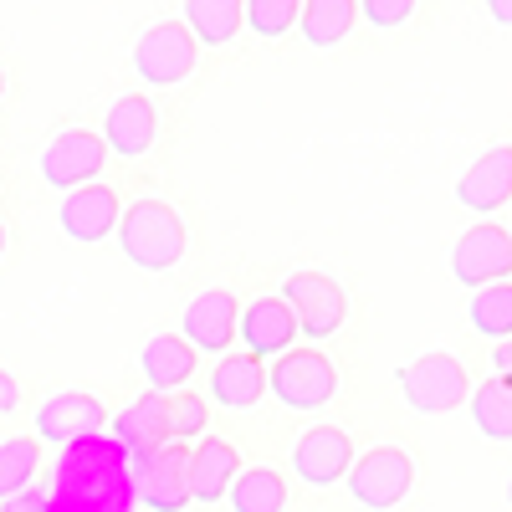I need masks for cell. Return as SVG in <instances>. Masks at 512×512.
<instances>
[{"label": "cell", "instance_id": "obj_31", "mask_svg": "<svg viewBox=\"0 0 512 512\" xmlns=\"http://www.w3.org/2000/svg\"><path fill=\"white\" fill-rule=\"evenodd\" d=\"M0 512H47V497H41V487H26V492L0 502Z\"/></svg>", "mask_w": 512, "mask_h": 512}, {"label": "cell", "instance_id": "obj_1", "mask_svg": "<svg viewBox=\"0 0 512 512\" xmlns=\"http://www.w3.org/2000/svg\"><path fill=\"white\" fill-rule=\"evenodd\" d=\"M41 497H47V512H139L128 456L108 431L62 446Z\"/></svg>", "mask_w": 512, "mask_h": 512}, {"label": "cell", "instance_id": "obj_2", "mask_svg": "<svg viewBox=\"0 0 512 512\" xmlns=\"http://www.w3.org/2000/svg\"><path fill=\"white\" fill-rule=\"evenodd\" d=\"M113 236H118L128 262L144 272H169L185 256V221L164 200H134L128 210H118Z\"/></svg>", "mask_w": 512, "mask_h": 512}, {"label": "cell", "instance_id": "obj_23", "mask_svg": "<svg viewBox=\"0 0 512 512\" xmlns=\"http://www.w3.org/2000/svg\"><path fill=\"white\" fill-rule=\"evenodd\" d=\"M359 21L354 0H297V31H303L313 47H338Z\"/></svg>", "mask_w": 512, "mask_h": 512}, {"label": "cell", "instance_id": "obj_28", "mask_svg": "<svg viewBox=\"0 0 512 512\" xmlns=\"http://www.w3.org/2000/svg\"><path fill=\"white\" fill-rule=\"evenodd\" d=\"M164 425H169V441H200L205 425H210V410H205V395H190V390H175L164 395Z\"/></svg>", "mask_w": 512, "mask_h": 512}, {"label": "cell", "instance_id": "obj_29", "mask_svg": "<svg viewBox=\"0 0 512 512\" xmlns=\"http://www.w3.org/2000/svg\"><path fill=\"white\" fill-rule=\"evenodd\" d=\"M241 26L262 41H282L297 26V0H241Z\"/></svg>", "mask_w": 512, "mask_h": 512}, {"label": "cell", "instance_id": "obj_26", "mask_svg": "<svg viewBox=\"0 0 512 512\" xmlns=\"http://www.w3.org/2000/svg\"><path fill=\"white\" fill-rule=\"evenodd\" d=\"M41 472V441L36 436H11L0 441V502L26 492Z\"/></svg>", "mask_w": 512, "mask_h": 512}, {"label": "cell", "instance_id": "obj_24", "mask_svg": "<svg viewBox=\"0 0 512 512\" xmlns=\"http://www.w3.org/2000/svg\"><path fill=\"white\" fill-rule=\"evenodd\" d=\"M195 41L205 47H226L241 31V0H185V21H180Z\"/></svg>", "mask_w": 512, "mask_h": 512}, {"label": "cell", "instance_id": "obj_22", "mask_svg": "<svg viewBox=\"0 0 512 512\" xmlns=\"http://www.w3.org/2000/svg\"><path fill=\"white\" fill-rule=\"evenodd\" d=\"M287 477L272 466H241L236 482L226 487L231 512H287Z\"/></svg>", "mask_w": 512, "mask_h": 512}, {"label": "cell", "instance_id": "obj_12", "mask_svg": "<svg viewBox=\"0 0 512 512\" xmlns=\"http://www.w3.org/2000/svg\"><path fill=\"white\" fill-rule=\"evenodd\" d=\"M354 466V441L338 425H313L308 436H297L292 446V472L303 487H338L344 472Z\"/></svg>", "mask_w": 512, "mask_h": 512}, {"label": "cell", "instance_id": "obj_4", "mask_svg": "<svg viewBox=\"0 0 512 512\" xmlns=\"http://www.w3.org/2000/svg\"><path fill=\"white\" fill-rule=\"evenodd\" d=\"M267 390L287 405V410H323L338 395V364L318 349H287L267 364Z\"/></svg>", "mask_w": 512, "mask_h": 512}, {"label": "cell", "instance_id": "obj_20", "mask_svg": "<svg viewBox=\"0 0 512 512\" xmlns=\"http://www.w3.org/2000/svg\"><path fill=\"white\" fill-rule=\"evenodd\" d=\"M108 436L123 446V456H128V461H144L149 451H159V446L169 441V425H164V395L144 390L128 410H118V415H113Z\"/></svg>", "mask_w": 512, "mask_h": 512}, {"label": "cell", "instance_id": "obj_9", "mask_svg": "<svg viewBox=\"0 0 512 512\" xmlns=\"http://www.w3.org/2000/svg\"><path fill=\"white\" fill-rule=\"evenodd\" d=\"M103 169H108V149H103L98 134H88V128H67V134H57L41 149V180L62 195L77 190V185H93Z\"/></svg>", "mask_w": 512, "mask_h": 512}, {"label": "cell", "instance_id": "obj_18", "mask_svg": "<svg viewBox=\"0 0 512 512\" xmlns=\"http://www.w3.org/2000/svg\"><path fill=\"white\" fill-rule=\"evenodd\" d=\"M267 395V364L251 359L241 349H226L216 359V369H210V400H216L221 410H256Z\"/></svg>", "mask_w": 512, "mask_h": 512}, {"label": "cell", "instance_id": "obj_8", "mask_svg": "<svg viewBox=\"0 0 512 512\" xmlns=\"http://www.w3.org/2000/svg\"><path fill=\"white\" fill-rule=\"evenodd\" d=\"M200 41L180 26V21H154L139 41H134V72L149 82V88H175L195 72Z\"/></svg>", "mask_w": 512, "mask_h": 512}, {"label": "cell", "instance_id": "obj_17", "mask_svg": "<svg viewBox=\"0 0 512 512\" xmlns=\"http://www.w3.org/2000/svg\"><path fill=\"white\" fill-rule=\"evenodd\" d=\"M236 472H241V451L226 436L205 431L200 441H190V502L200 507L226 502V487L236 482Z\"/></svg>", "mask_w": 512, "mask_h": 512}, {"label": "cell", "instance_id": "obj_34", "mask_svg": "<svg viewBox=\"0 0 512 512\" xmlns=\"http://www.w3.org/2000/svg\"><path fill=\"white\" fill-rule=\"evenodd\" d=\"M507 369H512V349H507V338H502V344H497V374L507 379Z\"/></svg>", "mask_w": 512, "mask_h": 512}, {"label": "cell", "instance_id": "obj_19", "mask_svg": "<svg viewBox=\"0 0 512 512\" xmlns=\"http://www.w3.org/2000/svg\"><path fill=\"white\" fill-rule=\"evenodd\" d=\"M507 195H512V149H507V144L487 149V154L456 180V200H461L466 210H477V216H492V210H502Z\"/></svg>", "mask_w": 512, "mask_h": 512}, {"label": "cell", "instance_id": "obj_3", "mask_svg": "<svg viewBox=\"0 0 512 512\" xmlns=\"http://www.w3.org/2000/svg\"><path fill=\"white\" fill-rule=\"evenodd\" d=\"M344 482H349V497L359 507L390 512L415 487V461L405 446H369V451H354V466L344 472Z\"/></svg>", "mask_w": 512, "mask_h": 512}, {"label": "cell", "instance_id": "obj_25", "mask_svg": "<svg viewBox=\"0 0 512 512\" xmlns=\"http://www.w3.org/2000/svg\"><path fill=\"white\" fill-rule=\"evenodd\" d=\"M472 420H477V431L487 436V441H497V446H507L512 441V384L497 374V379H487V384H477L472 395Z\"/></svg>", "mask_w": 512, "mask_h": 512}, {"label": "cell", "instance_id": "obj_14", "mask_svg": "<svg viewBox=\"0 0 512 512\" xmlns=\"http://www.w3.org/2000/svg\"><path fill=\"white\" fill-rule=\"evenodd\" d=\"M98 139H103V149L118 154V159H144V154L154 149V139H159V108H154V98L123 93V98L108 108Z\"/></svg>", "mask_w": 512, "mask_h": 512}, {"label": "cell", "instance_id": "obj_27", "mask_svg": "<svg viewBox=\"0 0 512 512\" xmlns=\"http://www.w3.org/2000/svg\"><path fill=\"white\" fill-rule=\"evenodd\" d=\"M466 318H472V328L482 333V338H502L512 333V287L507 282H492V287H477V297H472V308H466Z\"/></svg>", "mask_w": 512, "mask_h": 512}, {"label": "cell", "instance_id": "obj_32", "mask_svg": "<svg viewBox=\"0 0 512 512\" xmlns=\"http://www.w3.org/2000/svg\"><path fill=\"white\" fill-rule=\"evenodd\" d=\"M16 405H21V384L11 369H0V415H11Z\"/></svg>", "mask_w": 512, "mask_h": 512}, {"label": "cell", "instance_id": "obj_7", "mask_svg": "<svg viewBox=\"0 0 512 512\" xmlns=\"http://www.w3.org/2000/svg\"><path fill=\"white\" fill-rule=\"evenodd\" d=\"M134 472V497L144 512H185L190 507V446L164 441L144 461H128Z\"/></svg>", "mask_w": 512, "mask_h": 512}, {"label": "cell", "instance_id": "obj_36", "mask_svg": "<svg viewBox=\"0 0 512 512\" xmlns=\"http://www.w3.org/2000/svg\"><path fill=\"white\" fill-rule=\"evenodd\" d=\"M0 98H6V72H0Z\"/></svg>", "mask_w": 512, "mask_h": 512}, {"label": "cell", "instance_id": "obj_30", "mask_svg": "<svg viewBox=\"0 0 512 512\" xmlns=\"http://www.w3.org/2000/svg\"><path fill=\"white\" fill-rule=\"evenodd\" d=\"M354 6H359V16L374 31H395V26H405L415 16V0H354Z\"/></svg>", "mask_w": 512, "mask_h": 512}, {"label": "cell", "instance_id": "obj_6", "mask_svg": "<svg viewBox=\"0 0 512 512\" xmlns=\"http://www.w3.org/2000/svg\"><path fill=\"white\" fill-rule=\"evenodd\" d=\"M400 390H405L410 410H420V415H446V410H456L466 395H472V379H466V369H461L456 354L431 349V354H420V359H410V364L400 369Z\"/></svg>", "mask_w": 512, "mask_h": 512}, {"label": "cell", "instance_id": "obj_10", "mask_svg": "<svg viewBox=\"0 0 512 512\" xmlns=\"http://www.w3.org/2000/svg\"><path fill=\"white\" fill-rule=\"evenodd\" d=\"M512 272V236L502 226H472L451 246V277L461 287H492Z\"/></svg>", "mask_w": 512, "mask_h": 512}, {"label": "cell", "instance_id": "obj_35", "mask_svg": "<svg viewBox=\"0 0 512 512\" xmlns=\"http://www.w3.org/2000/svg\"><path fill=\"white\" fill-rule=\"evenodd\" d=\"M0 256H6V226H0Z\"/></svg>", "mask_w": 512, "mask_h": 512}, {"label": "cell", "instance_id": "obj_33", "mask_svg": "<svg viewBox=\"0 0 512 512\" xmlns=\"http://www.w3.org/2000/svg\"><path fill=\"white\" fill-rule=\"evenodd\" d=\"M487 11H492V21H497L502 31L512 26V0H487Z\"/></svg>", "mask_w": 512, "mask_h": 512}, {"label": "cell", "instance_id": "obj_21", "mask_svg": "<svg viewBox=\"0 0 512 512\" xmlns=\"http://www.w3.org/2000/svg\"><path fill=\"white\" fill-rule=\"evenodd\" d=\"M195 364H200V354L185 344L180 333H154L149 344L139 349V369H144V379H149V390H154V395H175V390H185L190 374H195Z\"/></svg>", "mask_w": 512, "mask_h": 512}, {"label": "cell", "instance_id": "obj_15", "mask_svg": "<svg viewBox=\"0 0 512 512\" xmlns=\"http://www.w3.org/2000/svg\"><path fill=\"white\" fill-rule=\"evenodd\" d=\"M236 338H241V354L251 359H277L292 349L297 323L287 313L282 297H251V303L236 313Z\"/></svg>", "mask_w": 512, "mask_h": 512}, {"label": "cell", "instance_id": "obj_16", "mask_svg": "<svg viewBox=\"0 0 512 512\" xmlns=\"http://www.w3.org/2000/svg\"><path fill=\"white\" fill-rule=\"evenodd\" d=\"M118 210H123L118 195H113L103 180H93V185L67 190V200H62V210H57V221H62V236H72V241H82V246H93V241H108V236H113Z\"/></svg>", "mask_w": 512, "mask_h": 512}, {"label": "cell", "instance_id": "obj_5", "mask_svg": "<svg viewBox=\"0 0 512 512\" xmlns=\"http://www.w3.org/2000/svg\"><path fill=\"white\" fill-rule=\"evenodd\" d=\"M277 297L287 303V313L297 323V338H308V344L333 338L338 328H344V318H349V297L328 272H292Z\"/></svg>", "mask_w": 512, "mask_h": 512}, {"label": "cell", "instance_id": "obj_13", "mask_svg": "<svg viewBox=\"0 0 512 512\" xmlns=\"http://www.w3.org/2000/svg\"><path fill=\"white\" fill-rule=\"evenodd\" d=\"M98 431H108V410L98 395L62 390L36 410V441H47V446H72V441L98 436Z\"/></svg>", "mask_w": 512, "mask_h": 512}, {"label": "cell", "instance_id": "obj_11", "mask_svg": "<svg viewBox=\"0 0 512 512\" xmlns=\"http://www.w3.org/2000/svg\"><path fill=\"white\" fill-rule=\"evenodd\" d=\"M236 313H241V297L226 292V287H205L200 297H190V308L180 318V338L195 349V354H226L236 344Z\"/></svg>", "mask_w": 512, "mask_h": 512}]
</instances>
